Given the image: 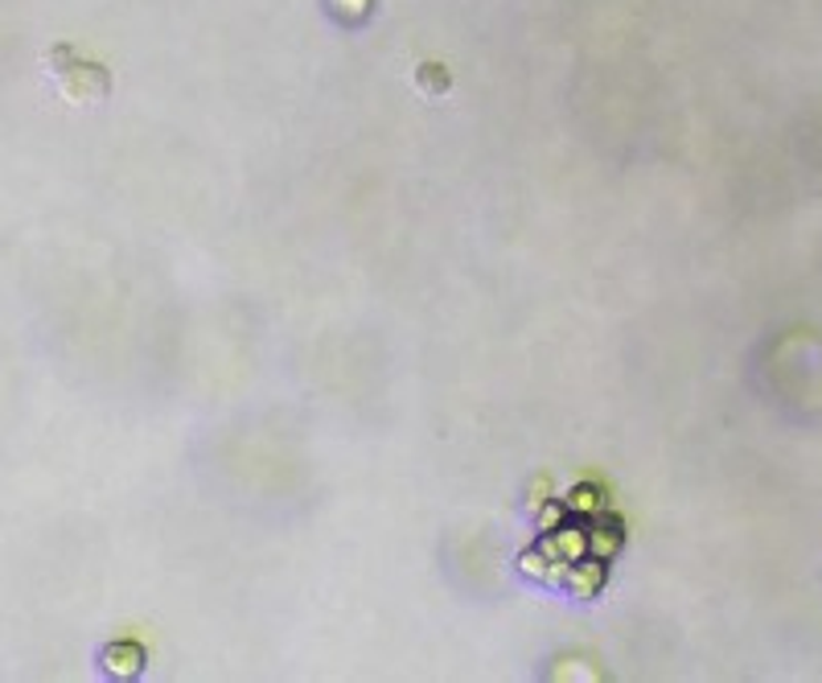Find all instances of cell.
I'll return each instance as SVG.
<instances>
[{"instance_id": "obj_1", "label": "cell", "mask_w": 822, "mask_h": 683, "mask_svg": "<svg viewBox=\"0 0 822 683\" xmlns=\"http://www.w3.org/2000/svg\"><path fill=\"white\" fill-rule=\"evenodd\" d=\"M50 66H54V83H59V95L71 107H100L112 95V74L103 62L91 59H74L66 45H59L50 54Z\"/></svg>"}, {"instance_id": "obj_2", "label": "cell", "mask_w": 822, "mask_h": 683, "mask_svg": "<svg viewBox=\"0 0 822 683\" xmlns=\"http://www.w3.org/2000/svg\"><path fill=\"white\" fill-rule=\"evenodd\" d=\"M412 79H416V91L424 100H436V95H445V91L452 87V74H448L440 62H419Z\"/></svg>"}]
</instances>
